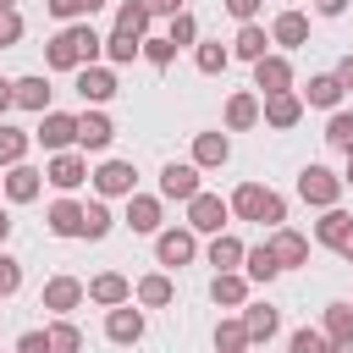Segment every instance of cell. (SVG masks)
Wrapping results in <instances>:
<instances>
[{"instance_id": "6da1fadb", "label": "cell", "mask_w": 353, "mask_h": 353, "mask_svg": "<svg viewBox=\"0 0 353 353\" xmlns=\"http://www.w3.org/2000/svg\"><path fill=\"white\" fill-rule=\"evenodd\" d=\"M99 55H105V39L94 33V22H66L50 44H44V66L50 72H83V66H99Z\"/></svg>"}, {"instance_id": "7a4b0ae2", "label": "cell", "mask_w": 353, "mask_h": 353, "mask_svg": "<svg viewBox=\"0 0 353 353\" xmlns=\"http://www.w3.org/2000/svg\"><path fill=\"white\" fill-rule=\"evenodd\" d=\"M232 215L276 232V226H287V199H281L276 188H265V182H243V188L232 193Z\"/></svg>"}, {"instance_id": "3957f363", "label": "cell", "mask_w": 353, "mask_h": 353, "mask_svg": "<svg viewBox=\"0 0 353 353\" xmlns=\"http://www.w3.org/2000/svg\"><path fill=\"white\" fill-rule=\"evenodd\" d=\"M342 188H347V182H342L331 165H303V171H298V199L314 204V210H336Z\"/></svg>"}, {"instance_id": "277c9868", "label": "cell", "mask_w": 353, "mask_h": 353, "mask_svg": "<svg viewBox=\"0 0 353 353\" xmlns=\"http://www.w3.org/2000/svg\"><path fill=\"white\" fill-rule=\"evenodd\" d=\"M154 259H160L165 270L193 265V259H199V232H193V226H165V232L154 237Z\"/></svg>"}, {"instance_id": "5b68a950", "label": "cell", "mask_w": 353, "mask_h": 353, "mask_svg": "<svg viewBox=\"0 0 353 353\" xmlns=\"http://www.w3.org/2000/svg\"><path fill=\"white\" fill-rule=\"evenodd\" d=\"M88 298V281L77 276H50L44 292H39V309H50V320H72V309Z\"/></svg>"}, {"instance_id": "8992f818", "label": "cell", "mask_w": 353, "mask_h": 353, "mask_svg": "<svg viewBox=\"0 0 353 353\" xmlns=\"http://www.w3.org/2000/svg\"><path fill=\"white\" fill-rule=\"evenodd\" d=\"M88 182H94L99 199H132V193H138V171H132V160H99Z\"/></svg>"}, {"instance_id": "52a82bcc", "label": "cell", "mask_w": 353, "mask_h": 353, "mask_svg": "<svg viewBox=\"0 0 353 353\" xmlns=\"http://www.w3.org/2000/svg\"><path fill=\"white\" fill-rule=\"evenodd\" d=\"M88 176H94V171H88V154H83V149L50 154V165H44V182H50V188H61V193H77Z\"/></svg>"}, {"instance_id": "ba28073f", "label": "cell", "mask_w": 353, "mask_h": 353, "mask_svg": "<svg viewBox=\"0 0 353 353\" xmlns=\"http://www.w3.org/2000/svg\"><path fill=\"white\" fill-rule=\"evenodd\" d=\"M226 221H232V199H221V193H199V199L188 204V226L204 232V237H221Z\"/></svg>"}, {"instance_id": "9c48e42d", "label": "cell", "mask_w": 353, "mask_h": 353, "mask_svg": "<svg viewBox=\"0 0 353 353\" xmlns=\"http://www.w3.org/2000/svg\"><path fill=\"white\" fill-rule=\"evenodd\" d=\"M33 143H44L50 154H66V149H77V116H66V110H44V116H39V132H33Z\"/></svg>"}, {"instance_id": "30bf717a", "label": "cell", "mask_w": 353, "mask_h": 353, "mask_svg": "<svg viewBox=\"0 0 353 353\" xmlns=\"http://www.w3.org/2000/svg\"><path fill=\"white\" fill-rule=\"evenodd\" d=\"M287 88H292V61H287L281 50H270L265 61H254V94H259V99L287 94Z\"/></svg>"}, {"instance_id": "8fae6325", "label": "cell", "mask_w": 353, "mask_h": 353, "mask_svg": "<svg viewBox=\"0 0 353 353\" xmlns=\"http://www.w3.org/2000/svg\"><path fill=\"white\" fill-rule=\"evenodd\" d=\"M116 94H121L116 66H83V72H77V99H83V105H94V110H99V105H110Z\"/></svg>"}, {"instance_id": "7c38bea8", "label": "cell", "mask_w": 353, "mask_h": 353, "mask_svg": "<svg viewBox=\"0 0 353 353\" xmlns=\"http://www.w3.org/2000/svg\"><path fill=\"white\" fill-rule=\"evenodd\" d=\"M204 188H199V165L193 160H171L160 171V199H176V204H193Z\"/></svg>"}, {"instance_id": "4fadbf2b", "label": "cell", "mask_w": 353, "mask_h": 353, "mask_svg": "<svg viewBox=\"0 0 353 353\" xmlns=\"http://www.w3.org/2000/svg\"><path fill=\"white\" fill-rule=\"evenodd\" d=\"M259 121H265V127H276V132L298 127V121H303V94H298V88H287V94L259 99Z\"/></svg>"}, {"instance_id": "5bb4252c", "label": "cell", "mask_w": 353, "mask_h": 353, "mask_svg": "<svg viewBox=\"0 0 353 353\" xmlns=\"http://www.w3.org/2000/svg\"><path fill=\"white\" fill-rule=\"evenodd\" d=\"M110 138H116V121H110L105 110H94V105H88V110L77 116V149H83V154H105V149H110Z\"/></svg>"}, {"instance_id": "9a60e30c", "label": "cell", "mask_w": 353, "mask_h": 353, "mask_svg": "<svg viewBox=\"0 0 353 353\" xmlns=\"http://www.w3.org/2000/svg\"><path fill=\"white\" fill-rule=\"evenodd\" d=\"M121 221H127V226H132L138 237H160V232H165V226H160V221H165V204H160L154 193H132V199H127V215H121Z\"/></svg>"}, {"instance_id": "2e32d148", "label": "cell", "mask_w": 353, "mask_h": 353, "mask_svg": "<svg viewBox=\"0 0 353 353\" xmlns=\"http://www.w3.org/2000/svg\"><path fill=\"white\" fill-rule=\"evenodd\" d=\"M0 188H6V199H11V204H33V199L44 193V171L22 160V165H11V171L0 176Z\"/></svg>"}, {"instance_id": "e0dca14e", "label": "cell", "mask_w": 353, "mask_h": 353, "mask_svg": "<svg viewBox=\"0 0 353 353\" xmlns=\"http://www.w3.org/2000/svg\"><path fill=\"white\" fill-rule=\"evenodd\" d=\"M105 336H110L116 347H132V342H143V309H132V303H121V309H105Z\"/></svg>"}, {"instance_id": "ac0fdd59", "label": "cell", "mask_w": 353, "mask_h": 353, "mask_svg": "<svg viewBox=\"0 0 353 353\" xmlns=\"http://www.w3.org/2000/svg\"><path fill=\"white\" fill-rule=\"evenodd\" d=\"M88 298H94L99 309H121V303H132V281H127L121 270H99V276L88 281Z\"/></svg>"}, {"instance_id": "d6986e66", "label": "cell", "mask_w": 353, "mask_h": 353, "mask_svg": "<svg viewBox=\"0 0 353 353\" xmlns=\"http://www.w3.org/2000/svg\"><path fill=\"white\" fill-rule=\"evenodd\" d=\"M11 94H17V105H22V110L44 116V110H50V94H55V88H50V77H44V72H28V77H11Z\"/></svg>"}, {"instance_id": "ffe728a7", "label": "cell", "mask_w": 353, "mask_h": 353, "mask_svg": "<svg viewBox=\"0 0 353 353\" xmlns=\"http://www.w3.org/2000/svg\"><path fill=\"white\" fill-rule=\"evenodd\" d=\"M44 226H50L55 237H83V204H77L72 193H61V199L44 210Z\"/></svg>"}, {"instance_id": "44dd1931", "label": "cell", "mask_w": 353, "mask_h": 353, "mask_svg": "<svg viewBox=\"0 0 353 353\" xmlns=\"http://www.w3.org/2000/svg\"><path fill=\"white\" fill-rule=\"evenodd\" d=\"M265 243H270V254H276V265H281V270H292V265H303V259H309V237H303V232H292V226H276Z\"/></svg>"}, {"instance_id": "7402d4cb", "label": "cell", "mask_w": 353, "mask_h": 353, "mask_svg": "<svg viewBox=\"0 0 353 353\" xmlns=\"http://www.w3.org/2000/svg\"><path fill=\"white\" fill-rule=\"evenodd\" d=\"M232 160V138L226 132H193V165L199 171H215Z\"/></svg>"}, {"instance_id": "603a6c76", "label": "cell", "mask_w": 353, "mask_h": 353, "mask_svg": "<svg viewBox=\"0 0 353 353\" xmlns=\"http://www.w3.org/2000/svg\"><path fill=\"white\" fill-rule=\"evenodd\" d=\"M303 94V105H314V110H342V83H336V72H320V77H309V88H298Z\"/></svg>"}, {"instance_id": "cb8c5ba5", "label": "cell", "mask_w": 353, "mask_h": 353, "mask_svg": "<svg viewBox=\"0 0 353 353\" xmlns=\"http://www.w3.org/2000/svg\"><path fill=\"white\" fill-rule=\"evenodd\" d=\"M270 44H281V50L309 44V17H303V11H281V17L270 22Z\"/></svg>"}, {"instance_id": "d4e9b609", "label": "cell", "mask_w": 353, "mask_h": 353, "mask_svg": "<svg viewBox=\"0 0 353 353\" xmlns=\"http://www.w3.org/2000/svg\"><path fill=\"white\" fill-rule=\"evenodd\" d=\"M232 55H237V61H248V66H254V61H265V55H270V33H265L259 22H243V28H237V39H232Z\"/></svg>"}, {"instance_id": "484cf974", "label": "cell", "mask_w": 353, "mask_h": 353, "mask_svg": "<svg viewBox=\"0 0 353 353\" xmlns=\"http://www.w3.org/2000/svg\"><path fill=\"white\" fill-rule=\"evenodd\" d=\"M254 121H259V94L254 88H237L226 99V132H248Z\"/></svg>"}, {"instance_id": "4316f807", "label": "cell", "mask_w": 353, "mask_h": 353, "mask_svg": "<svg viewBox=\"0 0 353 353\" xmlns=\"http://www.w3.org/2000/svg\"><path fill=\"white\" fill-rule=\"evenodd\" d=\"M132 298H138L143 309H165V303L176 298V287H171V276H165V270H149V276H138Z\"/></svg>"}, {"instance_id": "83f0119b", "label": "cell", "mask_w": 353, "mask_h": 353, "mask_svg": "<svg viewBox=\"0 0 353 353\" xmlns=\"http://www.w3.org/2000/svg\"><path fill=\"white\" fill-rule=\"evenodd\" d=\"M210 298H215L221 309H243V303H248V276H243V270H221V276L210 281Z\"/></svg>"}, {"instance_id": "f1b7e54d", "label": "cell", "mask_w": 353, "mask_h": 353, "mask_svg": "<svg viewBox=\"0 0 353 353\" xmlns=\"http://www.w3.org/2000/svg\"><path fill=\"white\" fill-rule=\"evenodd\" d=\"M193 66H199L204 77H221V72L232 66V44H221V39H199V44H193Z\"/></svg>"}, {"instance_id": "f546056e", "label": "cell", "mask_w": 353, "mask_h": 353, "mask_svg": "<svg viewBox=\"0 0 353 353\" xmlns=\"http://www.w3.org/2000/svg\"><path fill=\"white\" fill-rule=\"evenodd\" d=\"M149 22H154V11H149L143 0H121V6H116V33H127V39H149Z\"/></svg>"}, {"instance_id": "4dcf8cb0", "label": "cell", "mask_w": 353, "mask_h": 353, "mask_svg": "<svg viewBox=\"0 0 353 353\" xmlns=\"http://www.w3.org/2000/svg\"><path fill=\"white\" fill-rule=\"evenodd\" d=\"M243 276H248V281H259V287L281 276V265H276V254H270V243H254V248L243 254Z\"/></svg>"}, {"instance_id": "1f68e13d", "label": "cell", "mask_w": 353, "mask_h": 353, "mask_svg": "<svg viewBox=\"0 0 353 353\" xmlns=\"http://www.w3.org/2000/svg\"><path fill=\"white\" fill-rule=\"evenodd\" d=\"M243 325H248V342H270L276 325H281V314L270 303H243Z\"/></svg>"}, {"instance_id": "d6a6232c", "label": "cell", "mask_w": 353, "mask_h": 353, "mask_svg": "<svg viewBox=\"0 0 353 353\" xmlns=\"http://www.w3.org/2000/svg\"><path fill=\"white\" fill-rule=\"evenodd\" d=\"M353 232V215H342V210H320V221H314V243H325V248H342V237Z\"/></svg>"}, {"instance_id": "836d02e7", "label": "cell", "mask_w": 353, "mask_h": 353, "mask_svg": "<svg viewBox=\"0 0 353 353\" xmlns=\"http://www.w3.org/2000/svg\"><path fill=\"white\" fill-rule=\"evenodd\" d=\"M204 254H210V265H215V276H221V270H237L248 248H243L232 232H221V237H210V248H204Z\"/></svg>"}, {"instance_id": "e575fe53", "label": "cell", "mask_w": 353, "mask_h": 353, "mask_svg": "<svg viewBox=\"0 0 353 353\" xmlns=\"http://www.w3.org/2000/svg\"><path fill=\"white\" fill-rule=\"evenodd\" d=\"M28 143H33V132H22V127H11V121H0V165H6V171L28 160Z\"/></svg>"}, {"instance_id": "d590c367", "label": "cell", "mask_w": 353, "mask_h": 353, "mask_svg": "<svg viewBox=\"0 0 353 353\" xmlns=\"http://www.w3.org/2000/svg\"><path fill=\"white\" fill-rule=\"evenodd\" d=\"M320 331H325V342H353V303H325Z\"/></svg>"}, {"instance_id": "8d00e7d4", "label": "cell", "mask_w": 353, "mask_h": 353, "mask_svg": "<svg viewBox=\"0 0 353 353\" xmlns=\"http://www.w3.org/2000/svg\"><path fill=\"white\" fill-rule=\"evenodd\" d=\"M248 347H254V342H248V325H243V314L215 325V353H248Z\"/></svg>"}, {"instance_id": "74e56055", "label": "cell", "mask_w": 353, "mask_h": 353, "mask_svg": "<svg viewBox=\"0 0 353 353\" xmlns=\"http://www.w3.org/2000/svg\"><path fill=\"white\" fill-rule=\"evenodd\" d=\"M110 226H116V215L105 210V199H88V204H83V237L99 243V237H110Z\"/></svg>"}, {"instance_id": "f35d334b", "label": "cell", "mask_w": 353, "mask_h": 353, "mask_svg": "<svg viewBox=\"0 0 353 353\" xmlns=\"http://www.w3.org/2000/svg\"><path fill=\"white\" fill-rule=\"evenodd\" d=\"M44 336H50V353H83V331L72 320H50Z\"/></svg>"}, {"instance_id": "ab89813d", "label": "cell", "mask_w": 353, "mask_h": 353, "mask_svg": "<svg viewBox=\"0 0 353 353\" xmlns=\"http://www.w3.org/2000/svg\"><path fill=\"white\" fill-rule=\"evenodd\" d=\"M138 55H143V39H127V33L110 28V39H105V61H110V66H127V61H138Z\"/></svg>"}, {"instance_id": "60d3db41", "label": "cell", "mask_w": 353, "mask_h": 353, "mask_svg": "<svg viewBox=\"0 0 353 353\" xmlns=\"http://www.w3.org/2000/svg\"><path fill=\"white\" fill-rule=\"evenodd\" d=\"M325 143L342 149V154L353 149V110H331V116H325Z\"/></svg>"}, {"instance_id": "b9f144b4", "label": "cell", "mask_w": 353, "mask_h": 353, "mask_svg": "<svg viewBox=\"0 0 353 353\" xmlns=\"http://www.w3.org/2000/svg\"><path fill=\"white\" fill-rule=\"evenodd\" d=\"M165 39H171L176 50H188V44H199V17H193V11H176V17L165 22Z\"/></svg>"}, {"instance_id": "7bdbcfd3", "label": "cell", "mask_w": 353, "mask_h": 353, "mask_svg": "<svg viewBox=\"0 0 353 353\" xmlns=\"http://www.w3.org/2000/svg\"><path fill=\"white\" fill-rule=\"evenodd\" d=\"M143 61H149V66H160V72H165V66H171V61H176V44H171V39H165V33H149V39H143Z\"/></svg>"}, {"instance_id": "ee69618b", "label": "cell", "mask_w": 353, "mask_h": 353, "mask_svg": "<svg viewBox=\"0 0 353 353\" xmlns=\"http://www.w3.org/2000/svg\"><path fill=\"white\" fill-rule=\"evenodd\" d=\"M331 342H325V331H314V325H298L292 331V342H287V353H325Z\"/></svg>"}, {"instance_id": "f6af8a7d", "label": "cell", "mask_w": 353, "mask_h": 353, "mask_svg": "<svg viewBox=\"0 0 353 353\" xmlns=\"http://www.w3.org/2000/svg\"><path fill=\"white\" fill-rule=\"evenodd\" d=\"M22 33H28V22H22V11H17V6H6V11H0V50H11V44H22Z\"/></svg>"}, {"instance_id": "bcb514c9", "label": "cell", "mask_w": 353, "mask_h": 353, "mask_svg": "<svg viewBox=\"0 0 353 353\" xmlns=\"http://www.w3.org/2000/svg\"><path fill=\"white\" fill-rule=\"evenodd\" d=\"M11 292H22V259L0 248V298H11Z\"/></svg>"}, {"instance_id": "7dc6e473", "label": "cell", "mask_w": 353, "mask_h": 353, "mask_svg": "<svg viewBox=\"0 0 353 353\" xmlns=\"http://www.w3.org/2000/svg\"><path fill=\"white\" fill-rule=\"evenodd\" d=\"M17 353H50V336L44 331H22L17 336Z\"/></svg>"}, {"instance_id": "c3c4849f", "label": "cell", "mask_w": 353, "mask_h": 353, "mask_svg": "<svg viewBox=\"0 0 353 353\" xmlns=\"http://www.w3.org/2000/svg\"><path fill=\"white\" fill-rule=\"evenodd\" d=\"M259 6H265V0H226V11H232L237 22H254V17H259Z\"/></svg>"}, {"instance_id": "681fc988", "label": "cell", "mask_w": 353, "mask_h": 353, "mask_svg": "<svg viewBox=\"0 0 353 353\" xmlns=\"http://www.w3.org/2000/svg\"><path fill=\"white\" fill-rule=\"evenodd\" d=\"M143 6H149L154 17H165V22H171L176 11H188V0H143Z\"/></svg>"}, {"instance_id": "f907efd6", "label": "cell", "mask_w": 353, "mask_h": 353, "mask_svg": "<svg viewBox=\"0 0 353 353\" xmlns=\"http://www.w3.org/2000/svg\"><path fill=\"white\" fill-rule=\"evenodd\" d=\"M336 83L353 94V55H342V61H336Z\"/></svg>"}, {"instance_id": "816d5d0a", "label": "cell", "mask_w": 353, "mask_h": 353, "mask_svg": "<svg viewBox=\"0 0 353 353\" xmlns=\"http://www.w3.org/2000/svg\"><path fill=\"white\" fill-rule=\"evenodd\" d=\"M347 6H353V0H314V11H320V17H342Z\"/></svg>"}, {"instance_id": "f5cc1de1", "label": "cell", "mask_w": 353, "mask_h": 353, "mask_svg": "<svg viewBox=\"0 0 353 353\" xmlns=\"http://www.w3.org/2000/svg\"><path fill=\"white\" fill-rule=\"evenodd\" d=\"M17 105V94H11V77H0V121H6V110Z\"/></svg>"}, {"instance_id": "db71d44e", "label": "cell", "mask_w": 353, "mask_h": 353, "mask_svg": "<svg viewBox=\"0 0 353 353\" xmlns=\"http://www.w3.org/2000/svg\"><path fill=\"white\" fill-rule=\"evenodd\" d=\"M99 6H105V0H77V17H83V22H88V17H94V11H99Z\"/></svg>"}, {"instance_id": "11a10c76", "label": "cell", "mask_w": 353, "mask_h": 353, "mask_svg": "<svg viewBox=\"0 0 353 353\" xmlns=\"http://www.w3.org/2000/svg\"><path fill=\"white\" fill-rule=\"evenodd\" d=\"M11 226H17V221H11V210H0V248H6V237H11Z\"/></svg>"}, {"instance_id": "9f6ffc18", "label": "cell", "mask_w": 353, "mask_h": 353, "mask_svg": "<svg viewBox=\"0 0 353 353\" xmlns=\"http://www.w3.org/2000/svg\"><path fill=\"white\" fill-rule=\"evenodd\" d=\"M336 254H342V259H347V265H353V232H347V237H342V248H336Z\"/></svg>"}, {"instance_id": "6f0895ef", "label": "cell", "mask_w": 353, "mask_h": 353, "mask_svg": "<svg viewBox=\"0 0 353 353\" xmlns=\"http://www.w3.org/2000/svg\"><path fill=\"white\" fill-rule=\"evenodd\" d=\"M325 353H353V342H331V347H325Z\"/></svg>"}, {"instance_id": "680465c9", "label": "cell", "mask_w": 353, "mask_h": 353, "mask_svg": "<svg viewBox=\"0 0 353 353\" xmlns=\"http://www.w3.org/2000/svg\"><path fill=\"white\" fill-rule=\"evenodd\" d=\"M342 182H347V188H353V160H347V171H342Z\"/></svg>"}, {"instance_id": "91938a15", "label": "cell", "mask_w": 353, "mask_h": 353, "mask_svg": "<svg viewBox=\"0 0 353 353\" xmlns=\"http://www.w3.org/2000/svg\"><path fill=\"white\" fill-rule=\"evenodd\" d=\"M6 6H17V0H0V11H6Z\"/></svg>"}, {"instance_id": "94428289", "label": "cell", "mask_w": 353, "mask_h": 353, "mask_svg": "<svg viewBox=\"0 0 353 353\" xmlns=\"http://www.w3.org/2000/svg\"><path fill=\"white\" fill-rule=\"evenodd\" d=\"M347 160H353V149H347Z\"/></svg>"}]
</instances>
